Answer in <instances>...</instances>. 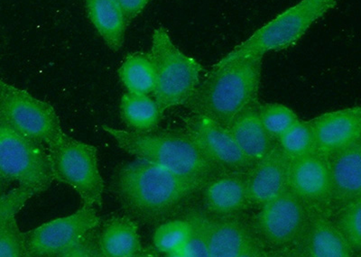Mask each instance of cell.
Wrapping results in <instances>:
<instances>
[{
  "instance_id": "obj_1",
  "label": "cell",
  "mask_w": 361,
  "mask_h": 257,
  "mask_svg": "<svg viewBox=\"0 0 361 257\" xmlns=\"http://www.w3.org/2000/svg\"><path fill=\"white\" fill-rule=\"evenodd\" d=\"M200 189L163 167L138 159L119 167L111 183V191L128 216L146 225L175 217Z\"/></svg>"
},
{
  "instance_id": "obj_2",
  "label": "cell",
  "mask_w": 361,
  "mask_h": 257,
  "mask_svg": "<svg viewBox=\"0 0 361 257\" xmlns=\"http://www.w3.org/2000/svg\"><path fill=\"white\" fill-rule=\"evenodd\" d=\"M263 57L256 54L216 63L186 105L195 115L228 127L259 102Z\"/></svg>"
},
{
  "instance_id": "obj_3",
  "label": "cell",
  "mask_w": 361,
  "mask_h": 257,
  "mask_svg": "<svg viewBox=\"0 0 361 257\" xmlns=\"http://www.w3.org/2000/svg\"><path fill=\"white\" fill-rule=\"evenodd\" d=\"M102 127L125 152L138 160L163 167L202 188L222 173L209 162L187 133L154 130L135 132L108 126Z\"/></svg>"
},
{
  "instance_id": "obj_4",
  "label": "cell",
  "mask_w": 361,
  "mask_h": 257,
  "mask_svg": "<svg viewBox=\"0 0 361 257\" xmlns=\"http://www.w3.org/2000/svg\"><path fill=\"white\" fill-rule=\"evenodd\" d=\"M338 0H301L280 13L238 44L218 63L238 57L263 56L295 46L316 22L337 6Z\"/></svg>"
},
{
  "instance_id": "obj_5",
  "label": "cell",
  "mask_w": 361,
  "mask_h": 257,
  "mask_svg": "<svg viewBox=\"0 0 361 257\" xmlns=\"http://www.w3.org/2000/svg\"><path fill=\"white\" fill-rule=\"evenodd\" d=\"M150 54L156 68L153 94L157 105L163 112L186 105L201 82L202 64L183 54L164 27L154 31Z\"/></svg>"
},
{
  "instance_id": "obj_6",
  "label": "cell",
  "mask_w": 361,
  "mask_h": 257,
  "mask_svg": "<svg viewBox=\"0 0 361 257\" xmlns=\"http://www.w3.org/2000/svg\"><path fill=\"white\" fill-rule=\"evenodd\" d=\"M47 146L54 180L73 188L83 204L101 206L105 186L96 147L63 132Z\"/></svg>"
},
{
  "instance_id": "obj_7",
  "label": "cell",
  "mask_w": 361,
  "mask_h": 257,
  "mask_svg": "<svg viewBox=\"0 0 361 257\" xmlns=\"http://www.w3.org/2000/svg\"><path fill=\"white\" fill-rule=\"evenodd\" d=\"M0 175L41 194L54 181L44 144L23 136L0 121Z\"/></svg>"
},
{
  "instance_id": "obj_8",
  "label": "cell",
  "mask_w": 361,
  "mask_h": 257,
  "mask_svg": "<svg viewBox=\"0 0 361 257\" xmlns=\"http://www.w3.org/2000/svg\"><path fill=\"white\" fill-rule=\"evenodd\" d=\"M0 121L23 136L44 144H49L63 133L53 106L1 80Z\"/></svg>"
},
{
  "instance_id": "obj_9",
  "label": "cell",
  "mask_w": 361,
  "mask_h": 257,
  "mask_svg": "<svg viewBox=\"0 0 361 257\" xmlns=\"http://www.w3.org/2000/svg\"><path fill=\"white\" fill-rule=\"evenodd\" d=\"M260 207L256 233L267 249L283 253L298 242L314 212L289 188Z\"/></svg>"
},
{
  "instance_id": "obj_10",
  "label": "cell",
  "mask_w": 361,
  "mask_h": 257,
  "mask_svg": "<svg viewBox=\"0 0 361 257\" xmlns=\"http://www.w3.org/2000/svg\"><path fill=\"white\" fill-rule=\"evenodd\" d=\"M101 224L94 206L83 204L73 214L56 218L25 233L27 257H62L83 234Z\"/></svg>"
},
{
  "instance_id": "obj_11",
  "label": "cell",
  "mask_w": 361,
  "mask_h": 257,
  "mask_svg": "<svg viewBox=\"0 0 361 257\" xmlns=\"http://www.w3.org/2000/svg\"><path fill=\"white\" fill-rule=\"evenodd\" d=\"M186 133L221 173H247L253 163L238 147L227 127L204 115L187 122Z\"/></svg>"
},
{
  "instance_id": "obj_12",
  "label": "cell",
  "mask_w": 361,
  "mask_h": 257,
  "mask_svg": "<svg viewBox=\"0 0 361 257\" xmlns=\"http://www.w3.org/2000/svg\"><path fill=\"white\" fill-rule=\"evenodd\" d=\"M207 239L209 257H266L269 250L243 221L228 218H209L197 211Z\"/></svg>"
},
{
  "instance_id": "obj_13",
  "label": "cell",
  "mask_w": 361,
  "mask_h": 257,
  "mask_svg": "<svg viewBox=\"0 0 361 257\" xmlns=\"http://www.w3.org/2000/svg\"><path fill=\"white\" fill-rule=\"evenodd\" d=\"M288 188L312 210L329 214L331 179L327 157L315 151L290 160Z\"/></svg>"
},
{
  "instance_id": "obj_14",
  "label": "cell",
  "mask_w": 361,
  "mask_h": 257,
  "mask_svg": "<svg viewBox=\"0 0 361 257\" xmlns=\"http://www.w3.org/2000/svg\"><path fill=\"white\" fill-rule=\"evenodd\" d=\"M314 134L315 151L330 156L361 141V108L340 109L309 121Z\"/></svg>"
},
{
  "instance_id": "obj_15",
  "label": "cell",
  "mask_w": 361,
  "mask_h": 257,
  "mask_svg": "<svg viewBox=\"0 0 361 257\" xmlns=\"http://www.w3.org/2000/svg\"><path fill=\"white\" fill-rule=\"evenodd\" d=\"M331 215L314 211L298 242L286 253L298 257H353L356 253Z\"/></svg>"
},
{
  "instance_id": "obj_16",
  "label": "cell",
  "mask_w": 361,
  "mask_h": 257,
  "mask_svg": "<svg viewBox=\"0 0 361 257\" xmlns=\"http://www.w3.org/2000/svg\"><path fill=\"white\" fill-rule=\"evenodd\" d=\"M327 158L331 179V215L361 200V141Z\"/></svg>"
},
{
  "instance_id": "obj_17",
  "label": "cell",
  "mask_w": 361,
  "mask_h": 257,
  "mask_svg": "<svg viewBox=\"0 0 361 257\" xmlns=\"http://www.w3.org/2000/svg\"><path fill=\"white\" fill-rule=\"evenodd\" d=\"M290 159L279 144H274L265 157L246 173L251 203L263 205L288 188Z\"/></svg>"
},
{
  "instance_id": "obj_18",
  "label": "cell",
  "mask_w": 361,
  "mask_h": 257,
  "mask_svg": "<svg viewBox=\"0 0 361 257\" xmlns=\"http://www.w3.org/2000/svg\"><path fill=\"white\" fill-rule=\"evenodd\" d=\"M203 188V203L212 216L234 217L251 204L246 173H221Z\"/></svg>"
},
{
  "instance_id": "obj_19",
  "label": "cell",
  "mask_w": 361,
  "mask_h": 257,
  "mask_svg": "<svg viewBox=\"0 0 361 257\" xmlns=\"http://www.w3.org/2000/svg\"><path fill=\"white\" fill-rule=\"evenodd\" d=\"M102 257H140L150 256L142 246L138 223L130 216L109 218L99 229Z\"/></svg>"
},
{
  "instance_id": "obj_20",
  "label": "cell",
  "mask_w": 361,
  "mask_h": 257,
  "mask_svg": "<svg viewBox=\"0 0 361 257\" xmlns=\"http://www.w3.org/2000/svg\"><path fill=\"white\" fill-rule=\"evenodd\" d=\"M259 103L238 115L227 127L238 147L253 165L265 157L275 144L261 123L257 112Z\"/></svg>"
},
{
  "instance_id": "obj_21",
  "label": "cell",
  "mask_w": 361,
  "mask_h": 257,
  "mask_svg": "<svg viewBox=\"0 0 361 257\" xmlns=\"http://www.w3.org/2000/svg\"><path fill=\"white\" fill-rule=\"evenodd\" d=\"M87 14L109 49L118 51L124 44L127 22L116 0H85Z\"/></svg>"
},
{
  "instance_id": "obj_22",
  "label": "cell",
  "mask_w": 361,
  "mask_h": 257,
  "mask_svg": "<svg viewBox=\"0 0 361 257\" xmlns=\"http://www.w3.org/2000/svg\"><path fill=\"white\" fill-rule=\"evenodd\" d=\"M164 112L154 99L146 94L127 92L121 101L122 120L131 131L156 130Z\"/></svg>"
},
{
  "instance_id": "obj_23",
  "label": "cell",
  "mask_w": 361,
  "mask_h": 257,
  "mask_svg": "<svg viewBox=\"0 0 361 257\" xmlns=\"http://www.w3.org/2000/svg\"><path fill=\"white\" fill-rule=\"evenodd\" d=\"M118 76L128 92L150 94L156 88V68L150 53H132L125 57Z\"/></svg>"
},
{
  "instance_id": "obj_24",
  "label": "cell",
  "mask_w": 361,
  "mask_h": 257,
  "mask_svg": "<svg viewBox=\"0 0 361 257\" xmlns=\"http://www.w3.org/2000/svg\"><path fill=\"white\" fill-rule=\"evenodd\" d=\"M191 231V225L183 220H166L154 231V249L157 253L173 257L185 245Z\"/></svg>"
},
{
  "instance_id": "obj_25",
  "label": "cell",
  "mask_w": 361,
  "mask_h": 257,
  "mask_svg": "<svg viewBox=\"0 0 361 257\" xmlns=\"http://www.w3.org/2000/svg\"><path fill=\"white\" fill-rule=\"evenodd\" d=\"M257 112L261 123L273 140H279L299 120L298 115L291 108L276 103H259Z\"/></svg>"
},
{
  "instance_id": "obj_26",
  "label": "cell",
  "mask_w": 361,
  "mask_h": 257,
  "mask_svg": "<svg viewBox=\"0 0 361 257\" xmlns=\"http://www.w3.org/2000/svg\"><path fill=\"white\" fill-rule=\"evenodd\" d=\"M277 141L290 160L315 152L314 134L309 121L298 120Z\"/></svg>"
},
{
  "instance_id": "obj_27",
  "label": "cell",
  "mask_w": 361,
  "mask_h": 257,
  "mask_svg": "<svg viewBox=\"0 0 361 257\" xmlns=\"http://www.w3.org/2000/svg\"><path fill=\"white\" fill-rule=\"evenodd\" d=\"M338 229L349 242L357 256L361 252V200L337 211Z\"/></svg>"
},
{
  "instance_id": "obj_28",
  "label": "cell",
  "mask_w": 361,
  "mask_h": 257,
  "mask_svg": "<svg viewBox=\"0 0 361 257\" xmlns=\"http://www.w3.org/2000/svg\"><path fill=\"white\" fill-rule=\"evenodd\" d=\"M185 218L191 225V231L185 245L173 257H209L207 239L197 211H189Z\"/></svg>"
},
{
  "instance_id": "obj_29",
  "label": "cell",
  "mask_w": 361,
  "mask_h": 257,
  "mask_svg": "<svg viewBox=\"0 0 361 257\" xmlns=\"http://www.w3.org/2000/svg\"><path fill=\"white\" fill-rule=\"evenodd\" d=\"M0 257H27V237L16 217L0 227Z\"/></svg>"
},
{
  "instance_id": "obj_30",
  "label": "cell",
  "mask_w": 361,
  "mask_h": 257,
  "mask_svg": "<svg viewBox=\"0 0 361 257\" xmlns=\"http://www.w3.org/2000/svg\"><path fill=\"white\" fill-rule=\"evenodd\" d=\"M37 192L30 189L19 187L0 196V227L24 208Z\"/></svg>"
},
{
  "instance_id": "obj_31",
  "label": "cell",
  "mask_w": 361,
  "mask_h": 257,
  "mask_svg": "<svg viewBox=\"0 0 361 257\" xmlns=\"http://www.w3.org/2000/svg\"><path fill=\"white\" fill-rule=\"evenodd\" d=\"M99 227L83 234L74 245L63 253L62 257H102L99 249Z\"/></svg>"
},
{
  "instance_id": "obj_32",
  "label": "cell",
  "mask_w": 361,
  "mask_h": 257,
  "mask_svg": "<svg viewBox=\"0 0 361 257\" xmlns=\"http://www.w3.org/2000/svg\"><path fill=\"white\" fill-rule=\"evenodd\" d=\"M122 11L127 24L130 23L146 8L150 0H116Z\"/></svg>"
},
{
  "instance_id": "obj_33",
  "label": "cell",
  "mask_w": 361,
  "mask_h": 257,
  "mask_svg": "<svg viewBox=\"0 0 361 257\" xmlns=\"http://www.w3.org/2000/svg\"><path fill=\"white\" fill-rule=\"evenodd\" d=\"M9 183H11V182L0 175V196L6 194V189H8Z\"/></svg>"
}]
</instances>
